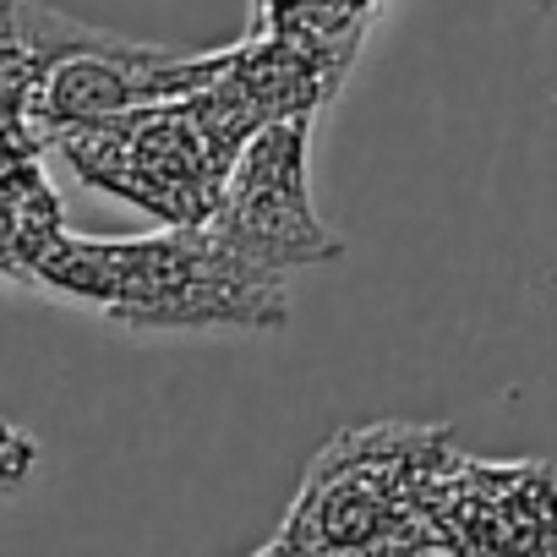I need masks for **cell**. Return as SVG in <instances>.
<instances>
[{
	"instance_id": "1",
	"label": "cell",
	"mask_w": 557,
	"mask_h": 557,
	"mask_svg": "<svg viewBox=\"0 0 557 557\" xmlns=\"http://www.w3.org/2000/svg\"><path fill=\"white\" fill-rule=\"evenodd\" d=\"M28 285L148 334H186V329L257 334L290 323L285 285L235 262L208 230H153V235L61 230L39 251Z\"/></svg>"
},
{
	"instance_id": "2",
	"label": "cell",
	"mask_w": 557,
	"mask_h": 557,
	"mask_svg": "<svg viewBox=\"0 0 557 557\" xmlns=\"http://www.w3.org/2000/svg\"><path fill=\"white\" fill-rule=\"evenodd\" d=\"M465 448L432 421L334 432L262 557H432V492Z\"/></svg>"
},
{
	"instance_id": "3",
	"label": "cell",
	"mask_w": 557,
	"mask_h": 557,
	"mask_svg": "<svg viewBox=\"0 0 557 557\" xmlns=\"http://www.w3.org/2000/svg\"><path fill=\"white\" fill-rule=\"evenodd\" d=\"M257 132L262 126L251 121V110L219 77L213 88L175 104H143L66 126L50 137V148L88 186L132 202L159 230H202L219 208L230 164Z\"/></svg>"
},
{
	"instance_id": "4",
	"label": "cell",
	"mask_w": 557,
	"mask_h": 557,
	"mask_svg": "<svg viewBox=\"0 0 557 557\" xmlns=\"http://www.w3.org/2000/svg\"><path fill=\"white\" fill-rule=\"evenodd\" d=\"M235 262L285 285V273L339 262V235L312 208V121L257 132L224 175L219 208L202 224Z\"/></svg>"
},
{
	"instance_id": "5",
	"label": "cell",
	"mask_w": 557,
	"mask_h": 557,
	"mask_svg": "<svg viewBox=\"0 0 557 557\" xmlns=\"http://www.w3.org/2000/svg\"><path fill=\"white\" fill-rule=\"evenodd\" d=\"M432 557H557V470L459 454L432 492Z\"/></svg>"
},
{
	"instance_id": "6",
	"label": "cell",
	"mask_w": 557,
	"mask_h": 557,
	"mask_svg": "<svg viewBox=\"0 0 557 557\" xmlns=\"http://www.w3.org/2000/svg\"><path fill=\"white\" fill-rule=\"evenodd\" d=\"M230 50L213 55H186V50H159V45H137L121 34H94V45H83L77 55H66L39 99H34V132L50 148L55 132L83 126V121H104V115H126L143 104H175L191 99L202 88H213L224 77Z\"/></svg>"
},
{
	"instance_id": "7",
	"label": "cell",
	"mask_w": 557,
	"mask_h": 557,
	"mask_svg": "<svg viewBox=\"0 0 557 557\" xmlns=\"http://www.w3.org/2000/svg\"><path fill=\"white\" fill-rule=\"evenodd\" d=\"M39 153V143L0 132V278H17V285H28L39 251L66 230Z\"/></svg>"
},
{
	"instance_id": "8",
	"label": "cell",
	"mask_w": 557,
	"mask_h": 557,
	"mask_svg": "<svg viewBox=\"0 0 557 557\" xmlns=\"http://www.w3.org/2000/svg\"><path fill=\"white\" fill-rule=\"evenodd\" d=\"M34 470H39V443H34L23 426L0 421V497L17 492V486H28Z\"/></svg>"
},
{
	"instance_id": "9",
	"label": "cell",
	"mask_w": 557,
	"mask_h": 557,
	"mask_svg": "<svg viewBox=\"0 0 557 557\" xmlns=\"http://www.w3.org/2000/svg\"><path fill=\"white\" fill-rule=\"evenodd\" d=\"M257 557H262V552H257Z\"/></svg>"
}]
</instances>
